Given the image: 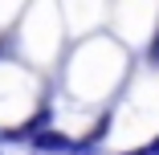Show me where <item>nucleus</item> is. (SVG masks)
Wrapping results in <instances>:
<instances>
[{
    "label": "nucleus",
    "instance_id": "nucleus-1",
    "mask_svg": "<svg viewBox=\"0 0 159 155\" xmlns=\"http://www.w3.org/2000/svg\"><path fill=\"white\" fill-rule=\"evenodd\" d=\"M74 143L66 139V135H53V131H37V151L41 155H49V151H70Z\"/></svg>",
    "mask_w": 159,
    "mask_h": 155
},
{
    "label": "nucleus",
    "instance_id": "nucleus-2",
    "mask_svg": "<svg viewBox=\"0 0 159 155\" xmlns=\"http://www.w3.org/2000/svg\"><path fill=\"white\" fill-rule=\"evenodd\" d=\"M33 155H41V151H33Z\"/></svg>",
    "mask_w": 159,
    "mask_h": 155
}]
</instances>
